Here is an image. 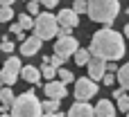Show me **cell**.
Here are the masks:
<instances>
[{
    "mask_svg": "<svg viewBox=\"0 0 129 117\" xmlns=\"http://www.w3.org/2000/svg\"><path fill=\"white\" fill-rule=\"evenodd\" d=\"M104 74H107V61L100 59V56H91V61H88V79H93L98 83L100 79H104Z\"/></svg>",
    "mask_w": 129,
    "mask_h": 117,
    "instance_id": "obj_8",
    "label": "cell"
},
{
    "mask_svg": "<svg viewBox=\"0 0 129 117\" xmlns=\"http://www.w3.org/2000/svg\"><path fill=\"white\" fill-rule=\"evenodd\" d=\"M41 45H43V41H41L39 36H29V38H25V43L20 45V54H23V56H34V54L41 50Z\"/></svg>",
    "mask_w": 129,
    "mask_h": 117,
    "instance_id": "obj_12",
    "label": "cell"
},
{
    "mask_svg": "<svg viewBox=\"0 0 129 117\" xmlns=\"http://www.w3.org/2000/svg\"><path fill=\"white\" fill-rule=\"evenodd\" d=\"M5 113H9V106H0V115H5Z\"/></svg>",
    "mask_w": 129,
    "mask_h": 117,
    "instance_id": "obj_32",
    "label": "cell"
},
{
    "mask_svg": "<svg viewBox=\"0 0 129 117\" xmlns=\"http://www.w3.org/2000/svg\"><path fill=\"white\" fill-rule=\"evenodd\" d=\"M18 25H20L23 29H34V20H32L29 14H20V16H18Z\"/></svg>",
    "mask_w": 129,
    "mask_h": 117,
    "instance_id": "obj_20",
    "label": "cell"
},
{
    "mask_svg": "<svg viewBox=\"0 0 129 117\" xmlns=\"http://www.w3.org/2000/svg\"><path fill=\"white\" fill-rule=\"evenodd\" d=\"M0 41H2V43H0V50H2V52H7V54H11V52H14V43H11L7 36H2Z\"/></svg>",
    "mask_w": 129,
    "mask_h": 117,
    "instance_id": "obj_25",
    "label": "cell"
},
{
    "mask_svg": "<svg viewBox=\"0 0 129 117\" xmlns=\"http://www.w3.org/2000/svg\"><path fill=\"white\" fill-rule=\"evenodd\" d=\"M57 23H59V27H63V29H75V27L79 25V16H77L73 9H61L59 16H57Z\"/></svg>",
    "mask_w": 129,
    "mask_h": 117,
    "instance_id": "obj_9",
    "label": "cell"
},
{
    "mask_svg": "<svg viewBox=\"0 0 129 117\" xmlns=\"http://www.w3.org/2000/svg\"><path fill=\"white\" fill-rule=\"evenodd\" d=\"M59 104H61V101H57V99H45V101H41V108H43V115H45V113H50V115L59 113Z\"/></svg>",
    "mask_w": 129,
    "mask_h": 117,
    "instance_id": "obj_18",
    "label": "cell"
},
{
    "mask_svg": "<svg viewBox=\"0 0 129 117\" xmlns=\"http://www.w3.org/2000/svg\"><path fill=\"white\" fill-rule=\"evenodd\" d=\"M118 70H120V68H118L116 63H107V72H111V74H118Z\"/></svg>",
    "mask_w": 129,
    "mask_h": 117,
    "instance_id": "obj_30",
    "label": "cell"
},
{
    "mask_svg": "<svg viewBox=\"0 0 129 117\" xmlns=\"http://www.w3.org/2000/svg\"><path fill=\"white\" fill-rule=\"evenodd\" d=\"M91 56H100V59L111 61V63H116L118 59H122L125 56L122 34L113 32L111 27H104V29L95 32L93 41H91Z\"/></svg>",
    "mask_w": 129,
    "mask_h": 117,
    "instance_id": "obj_1",
    "label": "cell"
},
{
    "mask_svg": "<svg viewBox=\"0 0 129 117\" xmlns=\"http://www.w3.org/2000/svg\"><path fill=\"white\" fill-rule=\"evenodd\" d=\"M113 97L118 99V110L120 113H129V97L125 95V90L120 88V90H116L113 92Z\"/></svg>",
    "mask_w": 129,
    "mask_h": 117,
    "instance_id": "obj_16",
    "label": "cell"
},
{
    "mask_svg": "<svg viewBox=\"0 0 129 117\" xmlns=\"http://www.w3.org/2000/svg\"><path fill=\"white\" fill-rule=\"evenodd\" d=\"M102 81H104V86H111V83H113V81H116V74H111V72H107V74H104V79H102Z\"/></svg>",
    "mask_w": 129,
    "mask_h": 117,
    "instance_id": "obj_27",
    "label": "cell"
},
{
    "mask_svg": "<svg viewBox=\"0 0 129 117\" xmlns=\"http://www.w3.org/2000/svg\"><path fill=\"white\" fill-rule=\"evenodd\" d=\"M125 36L129 38V25H125Z\"/></svg>",
    "mask_w": 129,
    "mask_h": 117,
    "instance_id": "obj_34",
    "label": "cell"
},
{
    "mask_svg": "<svg viewBox=\"0 0 129 117\" xmlns=\"http://www.w3.org/2000/svg\"><path fill=\"white\" fill-rule=\"evenodd\" d=\"M43 117H63V113H54V115H50V113H45Z\"/></svg>",
    "mask_w": 129,
    "mask_h": 117,
    "instance_id": "obj_33",
    "label": "cell"
},
{
    "mask_svg": "<svg viewBox=\"0 0 129 117\" xmlns=\"http://www.w3.org/2000/svg\"><path fill=\"white\" fill-rule=\"evenodd\" d=\"M57 34H59L57 16H52V14H39L36 20H34V36H39L41 41H48V38H54Z\"/></svg>",
    "mask_w": 129,
    "mask_h": 117,
    "instance_id": "obj_4",
    "label": "cell"
},
{
    "mask_svg": "<svg viewBox=\"0 0 129 117\" xmlns=\"http://www.w3.org/2000/svg\"><path fill=\"white\" fill-rule=\"evenodd\" d=\"M11 117H43L41 101L34 97V92H23L11 104Z\"/></svg>",
    "mask_w": 129,
    "mask_h": 117,
    "instance_id": "obj_3",
    "label": "cell"
},
{
    "mask_svg": "<svg viewBox=\"0 0 129 117\" xmlns=\"http://www.w3.org/2000/svg\"><path fill=\"white\" fill-rule=\"evenodd\" d=\"M95 117H116V106H113L109 99L98 101V106H95Z\"/></svg>",
    "mask_w": 129,
    "mask_h": 117,
    "instance_id": "obj_14",
    "label": "cell"
},
{
    "mask_svg": "<svg viewBox=\"0 0 129 117\" xmlns=\"http://www.w3.org/2000/svg\"><path fill=\"white\" fill-rule=\"evenodd\" d=\"M57 77H59V81H61L63 86H68L70 81H75V74H73L70 70H63V68H61V70L57 72Z\"/></svg>",
    "mask_w": 129,
    "mask_h": 117,
    "instance_id": "obj_21",
    "label": "cell"
},
{
    "mask_svg": "<svg viewBox=\"0 0 129 117\" xmlns=\"http://www.w3.org/2000/svg\"><path fill=\"white\" fill-rule=\"evenodd\" d=\"M11 18H14L11 7H0V23H7V20H11Z\"/></svg>",
    "mask_w": 129,
    "mask_h": 117,
    "instance_id": "obj_24",
    "label": "cell"
},
{
    "mask_svg": "<svg viewBox=\"0 0 129 117\" xmlns=\"http://www.w3.org/2000/svg\"><path fill=\"white\" fill-rule=\"evenodd\" d=\"M127 14H129V7H127Z\"/></svg>",
    "mask_w": 129,
    "mask_h": 117,
    "instance_id": "obj_36",
    "label": "cell"
},
{
    "mask_svg": "<svg viewBox=\"0 0 129 117\" xmlns=\"http://www.w3.org/2000/svg\"><path fill=\"white\" fill-rule=\"evenodd\" d=\"M98 95V83L88 77H82L75 81V99L77 101H88Z\"/></svg>",
    "mask_w": 129,
    "mask_h": 117,
    "instance_id": "obj_6",
    "label": "cell"
},
{
    "mask_svg": "<svg viewBox=\"0 0 129 117\" xmlns=\"http://www.w3.org/2000/svg\"><path fill=\"white\" fill-rule=\"evenodd\" d=\"M41 5H43V7H48V9H54V7L59 5V0H41Z\"/></svg>",
    "mask_w": 129,
    "mask_h": 117,
    "instance_id": "obj_28",
    "label": "cell"
},
{
    "mask_svg": "<svg viewBox=\"0 0 129 117\" xmlns=\"http://www.w3.org/2000/svg\"><path fill=\"white\" fill-rule=\"evenodd\" d=\"M116 79H118V83H120V88H122V90H129V63H125V65L118 70Z\"/></svg>",
    "mask_w": 129,
    "mask_h": 117,
    "instance_id": "obj_15",
    "label": "cell"
},
{
    "mask_svg": "<svg viewBox=\"0 0 129 117\" xmlns=\"http://www.w3.org/2000/svg\"><path fill=\"white\" fill-rule=\"evenodd\" d=\"M86 14H88L91 20L111 27L116 16L120 14V0H88V11Z\"/></svg>",
    "mask_w": 129,
    "mask_h": 117,
    "instance_id": "obj_2",
    "label": "cell"
},
{
    "mask_svg": "<svg viewBox=\"0 0 129 117\" xmlns=\"http://www.w3.org/2000/svg\"><path fill=\"white\" fill-rule=\"evenodd\" d=\"M73 11H75L77 16H79V14H86V11H88V2H86V0H75Z\"/></svg>",
    "mask_w": 129,
    "mask_h": 117,
    "instance_id": "obj_23",
    "label": "cell"
},
{
    "mask_svg": "<svg viewBox=\"0 0 129 117\" xmlns=\"http://www.w3.org/2000/svg\"><path fill=\"white\" fill-rule=\"evenodd\" d=\"M20 77L27 81V83H41V70L39 68H34V65H25L23 70H20Z\"/></svg>",
    "mask_w": 129,
    "mask_h": 117,
    "instance_id": "obj_13",
    "label": "cell"
},
{
    "mask_svg": "<svg viewBox=\"0 0 129 117\" xmlns=\"http://www.w3.org/2000/svg\"><path fill=\"white\" fill-rule=\"evenodd\" d=\"M79 50V43H77V38L75 36H66V38H57V43H54V54L57 56H61V59H70V56H75V52Z\"/></svg>",
    "mask_w": 129,
    "mask_h": 117,
    "instance_id": "obj_7",
    "label": "cell"
},
{
    "mask_svg": "<svg viewBox=\"0 0 129 117\" xmlns=\"http://www.w3.org/2000/svg\"><path fill=\"white\" fill-rule=\"evenodd\" d=\"M127 117H129V113H127Z\"/></svg>",
    "mask_w": 129,
    "mask_h": 117,
    "instance_id": "obj_37",
    "label": "cell"
},
{
    "mask_svg": "<svg viewBox=\"0 0 129 117\" xmlns=\"http://www.w3.org/2000/svg\"><path fill=\"white\" fill-rule=\"evenodd\" d=\"M11 2H16V0H0V7H9Z\"/></svg>",
    "mask_w": 129,
    "mask_h": 117,
    "instance_id": "obj_31",
    "label": "cell"
},
{
    "mask_svg": "<svg viewBox=\"0 0 129 117\" xmlns=\"http://www.w3.org/2000/svg\"><path fill=\"white\" fill-rule=\"evenodd\" d=\"M88 61H91V50L79 47V50L75 52V63H77V65H88Z\"/></svg>",
    "mask_w": 129,
    "mask_h": 117,
    "instance_id": "obj_17",
    "label": "cell"
},
{
    "mask_svg": "<svg viewBox=\"0 0 129 117\" xmlns=\"http://www.w3.org/2000/svg\"><path fill=\"white\" fill-rule=\"evenodd\" d=\"M14 99H16V97H14V92H11L9 88H2V90H0V101H2V106H9V108H11Z\"/></svg>",
    "mask_w": 129,
    "mask_h": 117,
    "instance_id": "obj_19",
    "label": "cell"
},
{
    "mask_svg": "<svg viewBox=\"0 0 129 117\" xmlns=\"http://www.w3.org/2000/svg\"><path fill=\"white\" fill-rule=\"evenodd\" d=\"M20 70H23V65H20V59H16V56H9V59L5 61V68H2V72H0V83H2L5 88L14 86V83H16V77H20Z\"/></svg>",
    "mask_w": 129,
    "mask_h": 117,
    "instance_id": "obj_5",
    "label": "cell"
},
{
    "mask_svg": "<svg viewBox=\"0 0 129 117\" xmlns=\"http://www.w3.org/2000/svg\"><path fill=\"white\" fill-rule=\"evenodd\" d=\"M68 117H95V108L88 101H77L75 106H70Z\"/></svg>",
    "mask_w": 129,
    "mask_h": 117,
    "instance_id": "obj_11",
    "label": "cell"
},
{
    "mask_svg": "<svg viewBox=\"0 0 129 117\" xmlns=\"http://www.w3.org/2000/svg\"><path fill=\"white\" fill-rule=\"evenodd\" d=\"M0 117H11V115H9V113H5V115H0Z\"/></svg>",
    "mask_w": 129,
    "mask_h": 117,
    "instance_id": "obj_35",
    "label": "cell"
},
{
    "mask_svg": "<svg viewBox=\"0 0 129 117\" xmlns=\"http://www.w3.org/2000/svg\"><path fill=\"white\" fill-rule=\"evenodd\" d=\"M43 95H48V99H57V101H61L63 97H66V86L61 83V81H48L45 86H43Z\"/></svg>",
    "mask_w": 129,
    "mask_h": 117,
    "instance_id": "obj_10",
    "label": "cell"
},
{
    "mask_svg": "<svg viewBox=\"0 0 129 117\" xmlns=\"http://www.w3.org/2000/svg\"><path fill=\"white\" fill-rule=\"evenodd\" d=\"M9 29H11V32H14L16 36H18V34H23V27H20L18 23H11V27H9Z\"/></svg>",
    "mask_w": 129,
    "mask_h": 117,
    "instance_id": "obj_29",
    "label": "cell"
},
{
    "mask_svg": "<svg viewBox=\"0 0 129 117\" xmlns=\"http://www.w3.org/2000/svg\"><path fill=\"white\" fill-rule=\"evenodd\" d=\"M57 68H52V65H43L41 68V77H45V79H50V81H54V77H57Z\"/></svg>",
    "mask_w": 129,
    "mask_h": 117,
    "instance_id": "obj_22",
    "label": "cell"
},
{
    "mask_svg": "<svg viewBox=\"0 0 129 117\" xmlns=\"http://www.w3.org/2000/svg\"><path fill=\"white\" fill-rule=\"evenodd\" d=\"M39 9H41V2H36V0H29L27 2V14H39Z\"/></svg>",
    "mask_w": 129,
    "mask_h": 117,
    "instance_id": "obj_26",
    "label": "cell"
}]
</instances>
